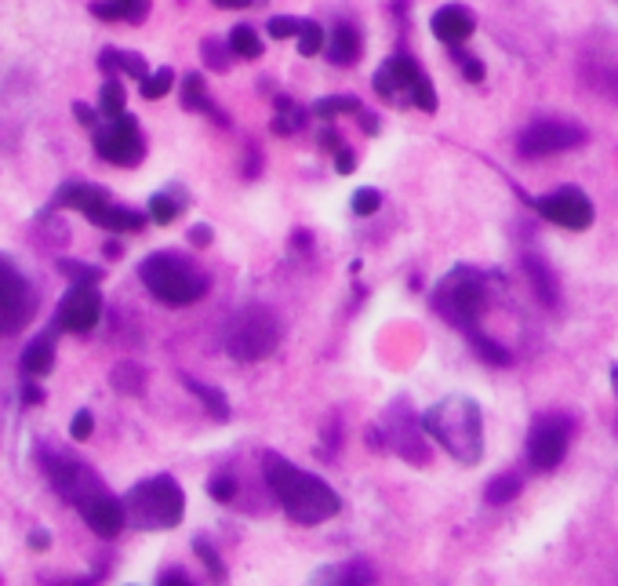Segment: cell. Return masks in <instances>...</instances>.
<instances>
[{"label":"cell","mask_w":618,"mask_h":586,"mask_svg":"<svg viewBox=\"0 0 618 586\" xmlns=\"http://www.w3.org/2000/svg\"><path fill=\"white\" fill-rule=\"evenodd\" d=\"M37 288L19 266L0 255V339L19 335L37 317Z\"/></svg>","instance_id":"cell-9"},{"label":"cell","mask_w":618,"mask_h":586,"mask_svg":"<svg viewBox=\"0 0 618 586\" xmlns=\"http://www.w3.org/2000/svg\"><path fill=\"white\" fill-rule=\"evenodd\" d=\"M524 273H528V281L535 284V292H539L542 303L557 306V281H553L549 266L542 263V259H535V255H528V259H524Z\"/></svg>","instance_id":"cell-30"},{"label":"cell","mask_w":618,"mask_h":586,"mask_svg":"<svg viewBox=\"0 0 618 586\" xmlns=\"http://www.w3.org/2000/svg\"><path fill=\"white\" fill-rule=\"evenodd\" d=\"M328 59L335 66H353L360 59V30L349 26V22H339L335 30L328 33Z\"/></svg>","instance_id":"cell-25"},{"label":"cell","mask_w":618,"mask_h":586,"mask_svg":"<svg viewBox=\"0 0 618 586\" xmlns=\"http://www.w3.org/2000/svg\"><path fill=\"white\" fill-rule=\"evenodd\" d=\"M211 241H215V230H211L208 223H197L190 230V244H197V248H208Z\"/></svg>","instance_id":"cell-49"},{"label":"cell","mask_w":618,"mask_h":586,"mask_svg":"<svg viewBox=\"0 0 618 586\" xmlns=\"http://www.w3.org/2000/svg\"><path fill=\"white\" fill-rule=\"evenodd\" d=\"M171 88H175V70H171V66H160V70H153L150 77H142L139 81L142 99H150V102L164 99Z\"/></svg>","instance_id":"cell-38"},{"label":"cell","mask_w":618,"mask_h":586,"mask_svg":"<svg viewBox=\"0 0 618 586\" xmlns=\"http://www.w3.org/2000/svg\"><path fill=\"white\" fill-rule=\"evenodd\" d=\"M73 117H77V124H84V128H99V106H88V102H73Z\"/></svg>","instance_id":"cell-46"},{"label":"cell","mask_w":618,"mask_h":586,"mask_svg":"<svg viewBox=\"0 0 618 586\" xmlns=\"http://www.w3.org/2000/svg\"><path fill=\"white\" fill-rule=\"evenodd\" d=\"M110 204H113V197L106 186H95V182H62L44 212H59V208H66V212H80L88 223H95Z\"/></svg>","instance_id":"cell-16"},{"label":"cell","mask_w":618,"mask_h":586,"mask_svg":"<svg viewBox=\"0 0 618 586\" xmlns=\"http://www.w3.org/2000/svg\"><path fill=\"white\" fill-rule=\"evenodd\" d=\"M299 30H302V19H295V15H273V19L266 22V33H270L273 41L299 37Z\"/></svg>","instance_id":"cell-42"},{"label":"cell","mask_w":618,"mask_h":586,"mask_svg":"<svg viewBox=\"0 0 618 586\" xmlns=\"http://www.w3.org/2000/svg\"><path fill=\"white\" fill-rule=\"evenodd\" d=\"M520 488H524V481H520L517 474H499V477H491L488 481L484 499H488L491 506H506V503H513V499L520 496Z\"/></svg>","instance_id":"cell-34"},{"label":"cell","mask_w":618,"mask_h":586,"mask_svg":"<svg viewBox=\"0 0 618 586\" xmlns=\"http://www.w3.org/2000/svg\"><path fill=\"white\" fill-rule=\"evenodd\" d=\"M157 583H164V586H190L193 579H190V572H186V568L171 565V568H160Z\"/></svg>","instance_id":"cell-47"},{"label":"cell","mask_w":618,"mask_h":586,"mask_svg":"<svg viewBox=\"0 0 618 586\" xmlns=\"http://www.w3.org/2000/svg\"><path fill=\"white\" fill-rule=\"evenodd\" d=\"M80 517L99 539H117L128 528V506H124V499L113 496L110 488L80 506Z\"/></svg>","instance_id":"cell-17"},{"label":"cell","mask_w":618,"mask_h":586,"mask_svg":"<svg viewBox=\"0 0 618 586\" xmlns=\"http://www.w3.org/2000/svg\"><path fill=\"white\" fill-rule=\"evenodd\" d=\"M182 386L190 390L193 397H197L200 405H204V412L215 419V423H230V397L222 394L219 386H208V383H200V379H193V375H182Z\"/></svg>","instance_id":"cell-24"},{"label":"cell","mask_w":618,"mask_h":586,"mask_svg":"<svg viewBox=\"0 0 618 586\" xmlns=\"http://www.w3.org/2000/svg\"><path fill=\"white\" fill-rule=\"evenodd\" d=\"M375 95H382L386 102H397V106H415L422 113L437 110L433 81L411 55H393V59L382 62V70L375 73Z\"/></svg>","instance_id":"cell-8"},{"label":"cell","mask_w":618,"mask_h":586,"mask_svg":"<svg viewBox=\"0 0 618 586\" xmlns=\"http://www.w3.org/2000/svg\"><path fill=\"white\" fill-rule=\"evenodd\" d=\"M182 110H193V113H204V117H211L215 124H222L226 128V113L211 102V95H208V88H204V77L200 73H186L182 77Z\"/></svg>","instance_id":"cell-21"},{"label":"cell","mask_w":618,"mask_h":586,"mask_svg":"<svg viewBox=\"0 0 618 586\" xmlns=\"http://www.w3.org/2000/svg\"><path fill=\"white\" fill-rule=\"evenodd\" d=\"M139 281L164 306H193L211 288V277L182 252H153L139 263Z\"/></svg>","instance_id":"cell-3"},{"label":"cell","mask_w":618,"mask_h":586,"mask_svg":"<svg viewBox=\"0 0 618 586\" xmlns=\"http://www.w3.org/2000/svg\"><path fill=\"white\" fill-rule=\"evenodd\" d=\"M586 142V132L571 121H535L517 135V153L528 161H542L553 153H568Z\"/></svg>","instance_id":"cell-12"},{"label":"cell","mask_w":618,"mask_h":586,"mask_svg":"<svg viewBox=\"0 0 618 586\" xmlns=\"http://www.w3.org/2000/svg\"><path fill=\"white\" fill-rule=\"evenodd\" d=\"M277 117H273V132L277 135H295V132H302L306 128V110H302L299 102L295 99H288V95H277Z\"/></svg>","instance_id":"cell-28"},{"label":"cell","mask_w":618,"mask_h":586,"mask_svg":"<svg viewBox=\"0 0 618 586\" xmlns=\"http://www.w3.org/2000/svg\"><path fill=\"white\" fill-rule=\"evenodd\" d=\"M382 204V193L375 190V186H364V190H357L353 197H349V208H353V215H375Z\"/></svg>","instance_id":"cell-43"},{"label":"cell","mask_w":618,"mask_h":586,"mask_svg":"<svg viewBox=\"0 0 618 586\" xmlns=\"http://www.w3.org/2000/svg\"><path fill=\"white\" fill-rule=\"evenodd\" d=\"M102 252L110 255V259H117V255H120V244H117V241H106V248H102Z\"/></svg>","instance_id":"cell-54"},{"label":"cell","mask_w":618,"mask_h":586,"mask_svg":"<svg viewBox=\"0 0 618 586\" xmlns=\"http://www.w3.org/2000/svg\"><path fill=\"white\" fill-rule=\"evenodd\" d=\"M531 208L553 226H564V230H589L597 212H593V201L579 186H560V190H549L542 197L531 201Z\"/></svg>","instance_id":"cell-13"},{"label":"cell","mask_w":618,"mask_h":586,"mask_svg":"<svg viewBox=\"0 0 618 586\" xmlns=\"http://www.w3.org/2000/svg\"><path fill=\"white\" fill-rule=\"evenodd\" d=\"M91 434H95V415H91V408H77V415L70 419V437L73 441H88Z\"/></svg>","instance_id":"cell-44"},{"label":"cell","mask_w":618,"mask_h":586,"mask_svg":"<svg viewBox=\"0 0 618 586\" xmlns=\"http://www.w3.org/2000/svg\"><path fill=\"white\" fill-rule=\"evenodd\" d=\"M280 339H284V328L270 306H244L226 328V354L240 364L266 361L280 346Z\"/></svg>","instance_id":"cell-6"},{"label":"cell","mask_w":618,"mask_h":586,"mask_svg":"<svg viewBox=\"0 0 618 586\" xmlns=\"http://www.w3.org/2000/svg\"><path fill=\"white\" fill-rule=\"evenodd\" d=\"M146 223H150V215L146 212H135V208H124V204L113 201L91 226H99V230H106V233H142Z\"/></svg>","instance_id":"cell-23"},{"label":"cell","mask_w":618,"mask_h":586,"mask_svg":"<svg viewBox=\"0 0 618 586\" xmlns=\"http://www.w3.org/2000/svg\"><path fill=\"white\" fill-rule=\"evenodd\" d=\"M262 474H266V485H270L273 499L280 503L284 517L295 521V525H302V528L324 525V521H331V517L342 510L339 492H335L324 477L291 466L284 455H277V452L262 455Z\"/></svg>","instance_id":"cell-1"},{"label":"cell","mask_w":618,"mask_h":586,"mask_svg":"<svg viewBox=\"0 0 618 586\" xmlns=\"http://www.w3.org/2000/svg\"><path fill=\"white\" fill-rule=\"evenodd\" d=\"M182 212H186V193H182L179 186L153 193L150 204H146V215H150V223H157V226H171Z\"/></svg>","instance_id":"cell-26"},{"label":"cell","mask_w":618,"mask_h":586,"mask_svg":"<svg viewBox=\"0 0 618 586\" xmlns=\"http://www.w3.org/2000/svg\"><path fill=\"white\" fill-rule=\"evenodd\" d=\"M99 70L106 73V77H135V81H142V77H150V62L142 59L139 51L102 48Z\"/></svg>","instance_id":"cell-20"},{"label":"cell","mask_w":618,"mask_h":586,"mask_svg":"<svg viewBox=\"0 0 618 586\" xmlns=\"http://www.w3.org/2000/svg\"><path fill=\"white\" fill-rule=\"evenodd\" d=\"M335 168H339V175H353V168H357V153L342 146L339 157H335Z\"/></svg>","instance_id":"cell-50"},{"label":"cell","mask_w":618,"mask_h":586,"mask_svg":"<svg viewBox=\"0 0 618 586\" xmlns=\"http://www.w3.org/2000/svg\"><path fill=\"white\" fill-rule=\"evenodd\" d=\"M571 434H575V423L568 415H542L528 434V463L539 474H553L568 455Z\"/></svg>","instance_id":"cell-11"},{"label":"cell","mask_w":618,"mask_h":586,"mask_svg":"<svg viewBox=\"0 0 618 586\" xmlns=\"http://www.w3.org/2000/svg\"><path fill=\"white\" fill-rule=\"evenodd\" d=\"M422 434H426V426L411 419L404 401H397V405L386 412V419H382V448L397 452L400 459H408V463H429Z\"/></svg>","instance_id":"cell-15"},{"label":"cell","mask_w":618,"mask_h":586,"mask_svg":"<svg viewBox=\"0 0 618 586\" xmlns=\"http://www.w3.org/2000/svg\"><path fill=\"white\" fill-rule=\"evenodd\" d=\"M110 386L124 397H139L146 390V368L139 361H120L110 372Z\"/></svg>","instance_id":"cell-27"},{"label":"cell","mask_w":618,"mask_h":586,"mask_svg":"<svg viewBox=\"0 0 618 586\" xmlns=\"http://www.w3.org/2000/svg\"><path fill=\"white\" fill-rule=\"evenodd\" d=\"M357 124L364 128V135H379V117H375L371 110H360L357 113Z\"/></svg>","instance_id":"cell-51"},{"label":"cell","mask_w":618,"mask_h":586,"mask_svg":"<svg viewBox=\"0 0 618 586\" xmlns=\"http://www.w3.org/2000/svg\"><path fill=\"white\" fill-rule=\"evenodd\" d=\"M433 306L448 317V324H455L462 332L480 328V317L488 310V281H484V273L469 270V266H455L440 281Z\"/></svg>","instance_id":"cell-7"},{"label":"cell","mask_w":618,"mask_h":586,"mask_svg":"<svg viewBox=\"0 0 618 586\" xmlns=\"http://www.w3.org/2000/svg\"><path fill=\"white\" fill-rule=\"evenodd\" d=\"M124 506H128V525L142 532H168L186 517V492L171 474H157L131 485Z\"/></svg>","instance_id":"cell-4"},{"label":"cell","mask_w":618,"mask_h":586,"mask_svg":"<svg viewBox=\"0 0 618 586\" xmlns=\"http://www.w3.org/2000/svg\"><path fill=\"white\" fill-rule=\"evenodd\" d=\"M469 346H473V350H477V357L480 361H488V364H502V368H506L509 361H513V357H509V350L502 343H495V339H491V335H484L480 332V328H469Z\"/></svg>","instance_id":"cell-33"},{"label":"cell","mask_w":618,"mask_h":586,"mask_svg":"<svg viewBox=\"0 0 618 586\" xmlns=\"http://www.w3.org/2000/svg\"><path fill=\"white\" fill-rule=\"evenodd\" d=\"M455 59H459V70H462V77H466V81L480 84V81H484V77H488V70H484V62L473 59V55H462V51H455Z\"/></svg>","instance_id":"cell-45"},{"label":"cell","mask_w":618,"mask_h":586,"mask_svg":"<svg viewBox=\"0 0 618 586\" xmlns=\"http://www.w3.org/2000/svg\"><path fill=\"white\" fill-rule=\"evenodd\" d=\"M30 546L33 550H48L51 546V536L44 532V528H37V532H30Z\"/></svg>","instance_id":"cell-52"},{"label":"cell","mask_w":618,"mask_h":586,"mask_svg":"<svg viewBox=\"0 0 618 586\" xmlns=\"http://www.w3.org/2000/svg\"><path fill=\"white\" fill-rule=\"evenodd\" d=\"M55 332H59V328H55ZM55 332H40L37 339L26 343V350H22V357H19V368L26 379H44V375H51V368H55Z\"/></svg>","instance_id":"cell-19"},{"label":"cell","mask_w":618,"mask_h":586,"mask_svg":"<svg viewBox=\"0 0 618 586\" xmlns=\"http://www.w3.org/2000/svg\"><path fill=\"white\" fill-rule=\"evenodd\" d=\"M219 8H230V11H240V8H251L255 0H215Z\"/></svg>","instance_id":"cell-53"},{"label":"cell","mask_w":618,"mask_h":586,"mask_svg":"<svg viewBox=\"0 0 618 586\" xmlns=\"http://www.w3.org/2000/svg\"><path fill=\"white\" fill-rule=\"evenodd\" d=\"M33 455H37V463H40V470H44V477H48V485L62 496V503H70L80 510L88 499L106 492V481L91 470V463H84L77 455L62 452V448H55V445H44V441L33 448Z\"/></svg>","instance_id":"cell-5"},{"label":"cell","mask_w":618,"mask_h":586,"mask_svg":"<svg viewBox=\"0 0 618 586\" xmlns=\"http://www.w3.org/2000/svg\"><path fill=\"white\" fill-rule=\"evenodd\" d=\"M193 550H197V557H200V561H204V568H208V576L215 579V583H226V576H230V572H226V565H222L219 550H215V546H211L204 536L193 539Z\"/></svg>","instance_id":"cell-39"},{"label":"cell","mask_w":618,"mask_h":586,"mask_svg":"<svg viewBox=\"0 0 618 586\" xmlns=\"http://www.w3.org/2000/svg\"><path fill=\"white\" fill-rule=\"evenodd\" d=\"M433 37L437 41H444L448 48H459L462 41H469L473 37V30H477V15L469 8H462V4H444L440 11H433Z\"/></svg>","instance_id":"cell-18"},{"label":"cell","mask_w":618,"mask_h":586,"mask_svg":"<svg viewBox=\"0 0 618 586\" xmlns=\"http://www.w3.org/2000/svg\"><path fill=\"white\" fill-rule=\"evenodd\" d=\"M95 153L117 168H139L146 161V135H142L139 121L131 113H120L113 121L99 124L95 128Z\"/></svg>","instance_id":"cell-10"},{"label":"cell","mask_w":618,"mask_h":586,"mask_svg":"<svg viewBox=\"0 0 618 586\" xmlns=\"http://www.w3.org/2000/svg\"><path fill=\"white\" fill-rule=\"evenodd\" d=\"M102 321V292L99 284H70V292L62 295L59 310H55V328L70 335L95 332Z\"/></svg>","instance_id":"cell-14"},{"label":"cell","mask_w":618,"mask_h":586,"mask_svg":"<svg viewBox=\"0 0 618 586\" xmlns=\"http://www.w3.org/2000/svg\"><path fill=\"white\" fill-rule=\"evenodd\" d=\"M99 113L102 121H113L120 113H128V91H124L120 77H106V84L99 88Z\"/></svg>","instance_id":"cell-29"},{"label":"cell","mask_w":618,"mask_h":586,"mask_svg":"<svg viewBox=\"0 0 618 586\" xmlns=\"http://www.w3.org/2000/svg\"><path fill=\"white\" fill-rule=\"evenodd\" d=\"M328 48V30L320 26L317 19H302V30H299V55L313 59L320 51Z\"/></svg>","instance_id":"cell-36"},{"label":"cell","mask_w":618,"mask_h":586,"mask_svg":"<svg viewBox=\"0 0 618 586\" xmlns=\"http://www.w3.org/2000/svg\"><path fill=\"white\" fill-rule=\"evenodd\" d=\"M44 390H40L37 386V379H26V383H22V405H44Z\"/></svg>","instance_id":"cell-48"},{"label":"cell","mask_w":618,"mask_h":586,"mask_svg":"<svg viewBox=\"0 0 618 586\" xmlns=\"http://www.w3.org/2000/svg\"><path fill=\"white\" fill-rule=\"evenodd\" d=\"M200 55H204V62H208V70H215V73L230 70V59H233L230 41L222 44V41H215V37H208V41L200 44Z\"/></svg>","instance_id":"cell-40"},{"label":"cell","mask_w":618,"mask_h":586,"mask_svg":"<svg viewBox=\"0 0 618 586\" xmlns=\"http://www.w3.org/2000/svg\"><path fill=\"white\" fill-rule=\"evenodd\" d=\"M237 492H240V485H237V477L233 474H215L208 481V496L215 499V503H233Z\"/></svg>","instance_id":"cell-41"},{"label":"cell","mask_w":618,"mask_h":586,"mask_svg":"<svg viewBox=\"0 0 618 586\" xmlns=\"http://www.w3.org/2000/svg\"><path fill=\"white\" fill-rule=\"evenodd\" d=\"M88 11L102 22H131V26H139L150 15V0H95Z\"/></svg>","instance_id":"cell-22"},{"label":"cell","mask_w":618,"mask_h":586,"mask_svg":"<svg viewBox=\"0 0 618 586\" xmlns=\"http://www.w3.org/2000/svg\"><path fill=\"white\" fill-rule=\"evenodd\" d=\"M59 273L70 284H99L106 277L102 266H88L84 259H59Z\"/></svg>","instance_id":"cell-37"},{"label":"cell","mask_w":618,"mask_h":586,"mask_svg":"<svg viewBox=\"0 0 618 586\" xmlns=\"http://www.w3.org/2000/svg\"><path fill=\"white\" fill-rule=\"evenodd\" d=\"M426 437H433L444 452L462 466L484 459V412L473 397L451 394L422 415Z\"/></svg>","instance_id":"cell-2"},{"label":"cell","mask_w":618,"mask_h":586,"mask_svg":"<svg viewBox=\"0 0 618 586\" xmlns=\"http://www.w3.org/2000/svg\"><path fill=\"white\" fill-rule=\"evenodd\" d=\"M611 386H615V397H618V364L611 368Z\"/></svg>","instance_id":"cell-55"},{"label":"cell","mask_w":618,"mask_h":586,"mask_svg":"<svg viewBox=\"0 0 618 586\" xmlns=\"http://www.w3.org/2000/svg\"><path fill=\"white\" fill-rule=\"evenodd\" d=\"M364 106H360L357 95H328V99H317L313 102V113L317 117H324V121H335V117H342V113H360Z\"/></svg>","instance_id":"cell-35"},{"label":"cell","mask_w":618,"mask_h":586,"mask_svg":"<svg viewBox=\"0 0 618 586\" xmlns=\"http://www.w3.org/2000/svg\"><path fill=\"white\" fill-rule=\"evenodd\" d=\"M317 579H328V583H375V572L364 561H346V565L335 568H320Z\"/></svg>","instance_id":"cell-32"},{"label":"cell","mask_w":618,"mask_h":586,"mask_svg":"<svg viewBox=\"0 0 618 586\" xmlns=\"http://www.w3.org/2000/svg\"><path fill=\"white\" fill-rule=\"evenodd\" d=\"M230 51H233V59H244V62H251V59H259L262 55V37L255 33V26H233L230 30Z\"/></svg>","instance_id":"cell-31"}]
</instances>
